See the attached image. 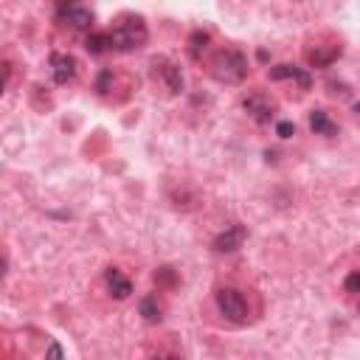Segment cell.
Listing matches in <instances>:
<instances>
[{
  "label": "cell",
  "mask_w": 360,
  "mask_h": 360,
  "mask_svg": "<svg viewBox=\"0 0 360 360\" xmlns=\"http://www.w3.org/2000/svg\"><path fill=\"white\" fill-rule=\"evenodd\" d=\"M56 20L70 26V29H91L93 26V12L85 9V6H59L56 9Z\"/></svg>",
  "instance_id": "4"
},
{
  "label": "cell",
  "mask_w": 360,
  "mask_h": 360,
  "mask_svg": "<svg viewBox=\"0 0 360 360\" xmlns=\"http://www.w3.org/2000/svg\"><path fill=\"white\" fill-rule=\"evenodd\" d=\"M273 82H281V79H296L302 88H310L313 85V79H310V74L307 70H302V68H296V65H276V68H270V74H267Z\"/></svg>",
  "instance_id": "8"
},
{
  "label": "cell",
  "mask_w": 360,
  "mask_h": 360,
  "mask_svg": "<svg viewBox=\"0 0 360 360\" xmlns=\"http://www.w3.org/2000/svg\"><path fill=\"white\" fill-rule=\"evenodd\" d=\"M357 287H360V273L354 270V273H349V276H346V293H352V296H354V293H357Z\"/></svg>",
  "instance_id": "16"
},
{
  "label": "cell",
  "mask_w": 360,
  "mask_h": 360,
  "mask_svg": "<svg viewBox=\"0 0 360 360\" xmlns=\"http://www.w3.org/2000/svg\"><path fill=\"white\" fill-rule=\"evenodd\" d=\"M310 130L315 135H338V124L324 113V110H313L310 113Z\"/></svg>",
  "instance_id": "11"
},
{
  "label": "cell",
  "mask_w": 360,
  "mask_h": 360,
  "mask_svg": "<svg viewBox=\"0 0 360 360\" xmlns=\"http://www.w3.org/2000/svg\"><path fill=\"white\" fill-rule=\"evenodd\" d=\"M211 74H214V79H220L226 85H240L248 77V59H245V54H240L234 48L220 51L211 59Z\"/></svg>",
  "instance_id": "1"
},
{
  "label": "cell",
  "mask_w": 360,
  "mask_h": 360,
  "mask_svg": "<svg viewBox=\"0 0 360 360\" xmlns=\"http://www.w3.org/2000/svg\"><path fill=\"white\" fill-rule=\"evenodd\" d=\"M276 132H279V138H293L296 135V124L293 121H279Z\"/></svg>",
  "instance_id": "15"
},
{
  "label": "cell",
  "mask_w": 360,
  "mask_h": 360,
  "mask_svg": "<svg viewBox=\"0 0 360 360\" xmlns=\"http://www.w3.org/2000/svg\"><path fill=\"white\" fill-rule=\"evenodd\" d=\"M217 307L228 321L242 324L248 318V302L240 290H234V287H223V290L217 293Z\"/></svg>",
  "instance_id": "3"
},
{
  "label": "cell",
  "mask_w": 360,
  "mask_h": 360,
  "mask_svg": "<svg viewBox=\"0 0 360 360\" xmlns=\"http://www.w3.org/2000/svg\"><path fill=\"white\" fill-rule=\"evenodd\" d=\"M3 88H6V79H0V96H3Z\"/></svg>",
  "instance_id": "19"
},
{
  "label": "cell",
  "mask_w": 360,
  "mask_h": 360,
  "mask_svg": "<svg viewBox=\"0 0 360 360\" xmlns=\"http://www.w3.org/2000/svg\"><path fill=\"white\" fill-rule=\"evenodd\" d=\"M245 110L251 113L253 121L259 124H270L273 121V113H276V102L270 96H262V93H251L245 99Z\"/></svg>",
  "instance_id": "5"
},
{
  "label": "cell",
  "mask_w": 360,
  "mask_h": 360,
  "mask_svg": "<svg viewBox=\"0 0 360 360\" xmlns=\"http://www.w3.org/2000/svg\"><path fill=\"white\" fill-rule=\"evenodd\" d=\"M205 42H208V34H203V31H194V34H191V56H194V59L200 56V48H203Z\"/></svg>",
  "instance_id": "14"
},
{
  "label": "cell",
  "mask_w": 360,
  "mask_h": 360,
  "mask_svg": "<svg viewBox=\"0 0 360 360\" xmlns=\"http://www.w3.org/2000/svg\"><path fill=\"white\" fill-rule=\"evenodd\" d=\"M104 279H107V287H110V293L118 299V302H124V299H130V293H132V281L124 276V273H118L116 267H110L107 273H104Z\"/></svg>",
  "instance_id": "9"
},
{
  "label": "cell",
  "mask_w": 360,
  "mask_h": 360,
  "mask_svg": "<svg viewBox=\"0 0 360 360\" xmlns=\"http://www.w3.org/2000/svg\"><path fill=\"white\" fill-rule=\"evenodd\" d=\"M147 37H150V31H147V26H143L141 17H124L113 31H107L110 48L113 51H121V54L141 48L143 42H147Z\"/></svg>",
  "instance_id": "2"
},
{
  "label": "cell",
  "mask_w": 360,
  "mask_h": 360,
  "mask_svg": "<svg viewBox=\"0 0 360 360\" xmlns=\"http://www.w3.org/2000/svg\"><path fill=\"white\" fill-rule=\"evenodd\" d=\"M45 360H62V346H59L56 341L48 346V354H45Z\"/></svg>",
  "instance_id": "17"
},
{
  "label": "cell",
  "mask_w": 360,
  "mask_h": 360,
  "mask_svg": "<svg viewBox=\"0 0 360 360\" xmlns=\"http://www.w3.org/2000/svg\"><path fill=\"white\" fill-rule=\"evenodd\" d=\"M85 48H88L91 54H104V51L110 48V40H107V34H91L88 42H85Z\"/></svg>",
  "instance_id": "13"
},
{
  "label": "cell",
  "mask_w": 360,
  "mask_h": 360,
  "mask_svg": "<svg viewBox=\"0 0 360 360\" xmlns=\"http://www.w3.org/2000/svg\"><path fill=\"white\" fill-rule=\"evenodd\" d=\"M155 68H161V77L166 79V85H169V91L172 93H180L183 91V74H180V68L178 65H172V62H166V59H155Z\"/></svg>",
  "instance_id": "10"
},
{
  "label": "cell",
  "mask_w": 360,
  "mask_h": 360,
  "mask_svg": "<svg viewBox=\"0 0 360 360\" xmlns=\"http://www.w3.org/2000/svg\"><path fill=\"white\" fill-rule=\"evenodd\" d=\"M51 77L56 85H68L77 77V59L70 54H54L51 56Z\"/></svg>",
  "instance_id": "7"
},
{
  "label": "cell",
  "mask_w": 360,
  "mask_h": 360,
  "mask_svg": "<svg viewBox=\"0 0 360 360\" xmlns=\"http://www.w3.org/2000/svg\"><path fill=\"white\" fill-rule=\"evenodd\" d=\"M138 310H141V315L147 318L150 324H158V321H161V304H158V299H155V296H147V299H141Z\"/></svg>",
  "instance_id": "12"
},
{
  "label": "cell",
  "mask_w": 360,
  "mask_h": 360,
  "mask_svg": "<svg viewBox=\"0 0 360 360\" xmlns=\"http://www.w3.org/2000/svg\"><path fill=\"white\" fill-rule=\"evenodd\" d=\"M150 360H180V357H175V354H155V357H150Z\"/></svg>",
  "instance_id": "18"
},
{
  "label": "cell",
  "mask_w": 360,
  "mask_h": 360,
  "mask_svg": "<svg viewBox=\"0 0 360 360\" xmlns=\"http://www.w3.org/2000/svg\"><path fill=\"white\" fill-rule=\"evenodd\" d=\"M245 240H248L245 226H228L223 234H217V240H214V251H220V253H234V251L242 248Z\"/></svg>",
  "instance_id": "6"
}]
</instances>
